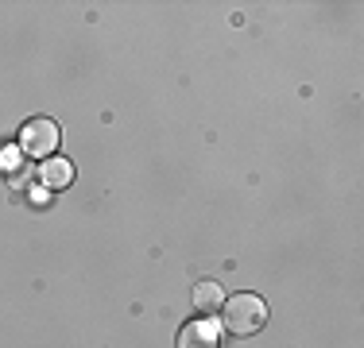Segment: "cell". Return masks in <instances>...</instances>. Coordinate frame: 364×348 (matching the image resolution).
I'll list each match as a JSON object with an SVG mask.
<instances>
[{
	"label": "cell",
	"mask_w": 364,
	"mask_h": 348,
	"mask_svg": "<svg viewBox=\"0 0 364 348\" xmlns=\"http://www.w3.org/2000/svg\"><path fill=\"white\" fill-rule=\"evenodd\" d=\"M178 348H221V329L213 317L190 321L186 329L178 333Z\"/></svg>",
	"instance_id": "3"
},
{
	"label": "cell",
	"mask_w": 364,
	"mask_h": 348,
	"mask_svg": "<svg viewBox=\"0 0 364 348\" xmlns=\"http://www.w3.org/2000/svg\"><path fill=\"white\" fill-rule=\"evenodd\" d=\"M16 167H20V151H0V170H8L16 178Z\"/></svg>",
	"instance_id": "6"
},
{
	"label": "cell",
	"mask_w": 364,
	"mask_h": 348,
	"mask_svg": "<svg viewBox=\"0 0 364 348\" xmlns=\"http://www.w3.org/2000/svg\"><path fill=\"white\" fill-rule=\"evenodd\" d=\"M55 147H58V124L55 120L36 116V120L23 124V132H20V151L23 155H31V159H50Z\"/></svg>",
	"instance_id": "2"
},
{
	"label": "cell",
	"mask_w": 364,
	"mask_h": 348,
	"mask_svg": "<svg viewBox=\"0 0 364 348\" xmlns=\"http://www.w3.org/2000/svg\"><path fill=\"white\" fill-rule=\"evenodd\" d=\"M221 321H225V329L229 333H237V337H252L264 329V321H267V306H264V298L259 294H232V298H225V306H221Z\"/></svg>",
	"instance_id": "1"
},
{
	"label": "cell",
	"mask_w": 364,
	"mask_h": 348,
	"mask_svg": "<svg viewBox=\"0 0 364 348\" xmlns=\"http://www.w3.org/2000/svg\"><path fill=\"white\" fill-rule=\"evenodd\" d=\"M221 306H225V286H218L213 278L194 286V310L198 313H218Z\"/></svg>",
	"instance_id": "4"
},
{
	"label": "cell",
	"mask_w": 364,
	"mask_h": 348,
	"mask_svg": "<svg viewBox=\"0 0 364 348\" xmlns=\"http://www.w3.org/2000/svg\"><path fill=\"white\" fill-rule=\"evenodd\" d=\"M43 182H47V190H66L74 182V163L70 159H47L39 167Z\"/></svg>",
	"instance_id": "5"
}]
</instances>
